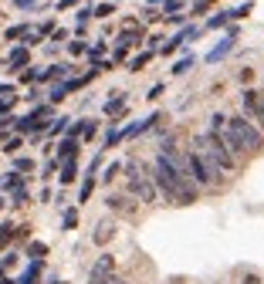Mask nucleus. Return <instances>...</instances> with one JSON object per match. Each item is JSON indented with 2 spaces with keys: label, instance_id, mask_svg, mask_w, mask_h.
Masks as SVG:
<instances>
[{
  "label": "nucleus",
  "instance_id": "obj_3",
  "mask_svg": "<svg viewBox=\"0 0 264 284\" xmlns=\"http://www.w3.org/2000/svg\"><path fill=\"white\" fill-rule=\"evenodd\" d=\"M129 190L136 196H142L146 203H149L152 196H156V190H152V180L149 173H146V166H139V162H129Z\"/></svg>",
  "mask_w": 264,
  "mask_h": 284
},
{
  "label": "nucleus",
  "instance_id": "obj_2",
  "mask_svg": "<svg viewBox=\"0 0 264 284\" xmlns=\"http://www.w3.org/2000/svg\"><path fill=\"white\" fill-rule=\"evenodd\" d=\"M217 136L230 146L234 156H237V152H261V146H264V136L247 122V119H230V125L224 132H217Z\"/></svg>",
  "mask_w": 264,
  "mask_h": 284
},
{
  "label": "nucleus",
  "instance_id": "obj_5",
  "mask_svg": "<svg viewBox=\"0 0 264 284\" xmlns=\"http://www.w3.org/2000/svg\"><path fill=\"white\" fill-rule=\"evenodd\" d=\"M109 206H112V210H119V213H132V210H136L129 196H109Z\"/></svg>",
  "mask_w": 264,
  "mask_h": 284
},
{
  "label": "nucleus",
  "instance_id": "obj_7",
  "mask_svg": "<svg viewBox=\"0 0 264 284\" xmlns=\"http://www.w3.org/2000/svg\"><path fill=\"white\" fill-rule=\"evenodd\" d=\"M11 61H14V65H27V51H14Z\"/></svg>",
  "mask_w": 264,
  "mask_h": 284
},
{
  "label": "nucleus",
  "instance_id": "obj_8",
  "mask_svg": "<svg viewBox=\"0 0 264 284\" xmlns=\"http://www.w3.org/2000/svg\"><path fill=\"white\" fill-rule=\"evenodd\" d=\"M31 4H34V0H17V7H31Z\"/></svg>",
  "mask_w": 264,
  "mask_h": 284
},
{
  "label": "nucleus",
  "instance_id": "obj_6",
  "mask_svg": "<svg viewBox=\"0 0 264 284\" xmlns=\"http://www.w3.org/2000/svg\"><path fill=\"white\" fill-rule=\"evenodd\" d=\"M109 237H112V223H102V227L95 230V240H98V244H105Z\"/></svg>",
  "mask_w": 264,
  "mask_h": 284
},
{
  "label": "nucleus",
  "instance_id": "obj_1",
  "mask_svg": "<svg viewBox=\"0 0 264 284\" xmlns=\"http://www.w3.org/2000/svg\"><path fill=\"white\" fill-rule=\"evenodd\" d=\"M156 183H160L163 193L170 196V200H176V203H190V200H193V183L173 166L170 156H160V159H156Z\"/></svg>",
  "mask_w": 264,
  "mask_h": 284
},
{
  "label": "nucleus",
  "instance_id": "obj_4",
  "mask_svg": "<svg viewBox=\"0 0 264 284\" xmlns=\"http://www.w3.org/2000/svg\"><path fill=\"white\" fill-rule=\"evenodd\" d=\"M244 108L264 125V95L261 91H244Z\"/></svg>",
  "mask_w": 264,
  "mask_h": 284
}]
</instances>
